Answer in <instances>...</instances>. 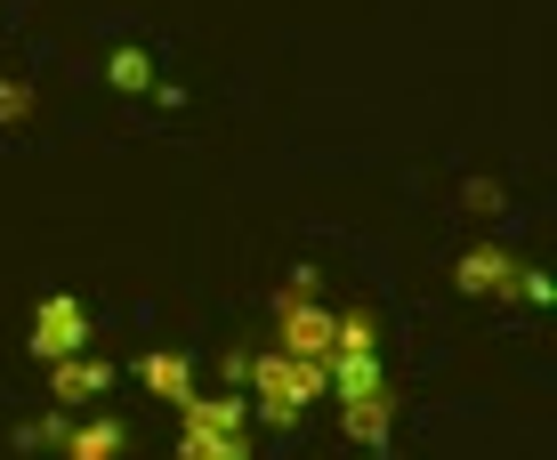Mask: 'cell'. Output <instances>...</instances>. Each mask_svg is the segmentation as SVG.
<instances>
[{
	"label": "cell",
	"mask_w": 557,
	"mask_h": 460,
	"mask_svg": "<svg viewBox=\"0 0 557 460\" xmlns=\"http://www.w3.org/2000/svg\"><path fill=\"white\" fill-rule=\"evenodd\" d=\"M138 380L162 396V405H186V396H195V363H186L178 348H153V356L138 363Z\"/></svg>",
	"instance_id": "cell-7"
},
{
	"label": "cell",
	"mask_w": 557,
	"mask_h": 460,
	"mask_svg": "<svg viewBox=\"0 0 557 460\" xmlns=\"http://www.w3.org/2000/svg\"><path fill=\"white\" fill-rule=\"evenodd\" d=\"M509 291L525 299V307H542V299H549V275H533V266H517V283H509Z\"/></svg>",
	"instance_id": "cell-12"
},
{
	"label": "cell",
	"mask_w": 557,
	"mask_h": 460,
	"mask_svg": "<svg viewBox=\"0 0 557 460\" xmlns=\"http://www.w3.org/2000/svg\"><path fill=\"white\" fill-rule=\"evenodd\" d=\"M178 412H186V436H243V420H251L235 396H186Z\"/></svg>",
	"instance_id": "cell-8"
},
{
	"label": "cell",
	"mask_w": 557,
	"mask_h": 460,
	"mask_svg": "<svg viewBox=\"0 0 557 460\" xmlns=\"http://www.w3.org/2000/svg\"><path fill=\"white\" fill-rule=\"evenodd\" d=\"M509 283H517L509 251H469V259H460V291H469V299H509Z\"/></svg>",
	"instance_id": "cell-5"
},
{
	"label": "cell",
	"mask_w": 557,
	"mask_h": 460,
	"mask_svg": "<svg viewBox=\"0 0 557 460\" xmlns=\"http://www.w3.org/2000/svg\"><path fill=\"white\" fill-rule=\"evenodd\" d=\"M332 332H339V315L315 299V275H292V291L275 299V348L323 363V356H332Z\"/></svg>",
	"instance_id": "cell-2"
},
{
	"label": "cell",
	"mask_w": 557,
	"mask_h": 460,
	"mask_svg": "<svg viewBox=\"0 0 557 460\" xmlns=\"http://www.w3.org/2000/svg\"><path fill=\"white\" fill-rule=\"evenodd\" d=\"M106 73H113V89H129V98H170V105H178V89L153 73V57H146V49H113V57H106Z\"/></svg>",
	"instance_id": "cell-6"
},
{
	"label": "cell",
	"mask_w": 557,
	"mask_h": 460,
	"mask_svg": "<svg viewBox=\"0 0 557 460\" xmlns=\"http://www.w3.org/2000/svg\"><path fill=\"white\" fill-rule=\"evenodd\" d=\"M106 388H113V363L89 356V348H73V356L49 363V396H57V405H98Z\"/></svg>",
	"instance_id": "cell-4"
},
{
	"label": "cell",
	"mask_w": 557,
	"mask_h": 460,
	"mask_svg": "<svg viewBox=\"0 0 557 460\" xmlns=\"http://www.w3.org/2000/svg\"><path fill=\"white\" fill-rule=\"evenodd\" d=\"M33 113V89L25 82H0V122H25Z\"/></svg>",
	"instance_id": "cell-11"
},
{
	"label": "cell",
	"mask_w": 557,
	"mask_h": 460,
	"mask_svg": "<svg viewBox=\"0 0 557 460\" xmlns=\"http://www.w3.org/2000/svg\"><path fill=\"white\" fill-rule=\"evenodd\" d=\"M186 460H251L243 436H186Z\"/></svg>",
	"instance_id": "cell-10"
},
{
	"label": "cell",
	"mask_w": 557,
	"mask_h": 460,
	"mask_svg": "<svg viewBox=\"0 0 557 460\" xmlns=\"http://www.w3.org/2000/svg\"><path fill=\"white\" fill-rule=\"evenodd\" d=\"M243 380H251V405H259V420H275V428H299V412L315 405L323 388H332V380H323V363L283 356V348L243 356Z\"/></svg>",
	"instance_id": "cell-1"
},
{
	"label": "cell",
	"mask_w": 557,
	"mask_h": 460,
	"mask_svg": "<svg viewBox=\"0 0 557 460\" xmlns=\"http://www.w3.org/2000/svg\"><path fill=\"white\" fill-rule=\"evenodd\" d=\"M122 420H82V428L65 436V460H122Z\"/></svg>",
	"instance_id": "cell-9"
},
{
	"label": "cell",
	"mask_w": 557,
	"mask_h": 460,
	"mask_svg": "<svg viewBox=\"0 0 557 460\" xmlns=\"http://www.w3.org/2000/svg\"><path fill=\"white\" fill-rule=\"evenodd\" d=\"M33 348H41V363L89 348V307L73 299V291H49L41 307H33Z\"/></svg>",
	"instance_id": "cell-3"
}]
</instances>
